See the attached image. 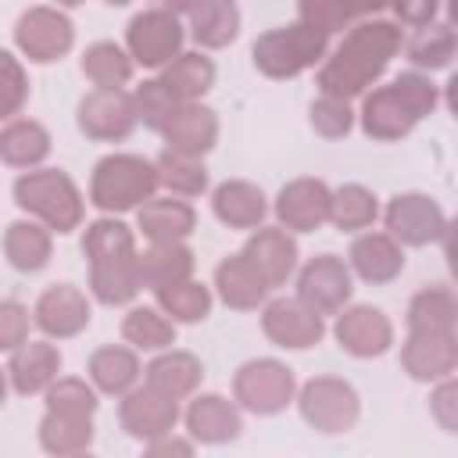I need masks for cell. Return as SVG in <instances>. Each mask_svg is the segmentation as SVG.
I'll return each mask as SVG.
<instances>
[{"instance_id": "6da1fadb", "label": "cell", "mask_w": 458, "mask_h": 458, "mask_svg": "<svg viewBox=\"0 0 458 458\" xmlns=\"http://www.w3.org/2000/svg\"><path fill=\"white\" fill-rule=\"evenodd\" d=\"M397 50H401V29L394 21L361 18L351 25V32L333 50V57H326V64L318 68V89L340 100L361 97L386 72Z\"/></svg>"}, {"instance_id": "7a4b0ae2", "label": "cell", "mask_w": 458, "mask_h": 458, "mask_svg": "<svg viewBox=\"0 0 458 458\" xmlns=\"http://www.w3.org/2000/svg\"><path fill=\"white\" fill-rule=\"evenodd\" d=\"M82 254L89 261V290L100 304H129L140 293V250L125 222L97 218L86 229Z\"/></svg>"}, {"instance_id": "3957f363", "label": "cell", "mask_w": 458, "mask_h": 458, "mask_svg": "<svg viewBox=\"0 0 458 458\" xmlns=\"http://www.w3.org/2000/svg\"><path fill=\"white\" fill-rule=\"evenodd\" d=\"M437 107V86L422 72H401L390 86H379L361 104V129L372 140H401L408 136L429 111Z\"/></svg>"}, {"instance_id": "277c9868", "label": "cell", "mask_w": 458, "mask_h": 458, "mask_svg": "<svg viewBox=\"0 0 458 458\" xmlns=\"http://www.w3.org/2000/svg\"><path fill=\"white\" fill-rule=\"evenodd\" d=\"M14 204L54 233H72L82 222V193L61 168H39L18 175Z\"/></svg>"}, {"instance_id": "5b68a950", "label": "cell", "mask_w": 458, "mask_h": 458, "mask_svg": "<svg viewBox=\"0 0 458 458\" xmlns=\"http://www.w3.org/2000/svg\"><path fill=\"white\" fill-rule=\"evenodd\" d=\"M329 36L308 21H290L283 29H272L265 36L254 39V68L268 79H293L301 72H308L311 64H318L326 57Z\"/></svg>"}, {"instance_id": "8992f818", "label": "cell", "mask_w": 458, "mask_h": 458, "mask_svg": "<svg viewBox=\"0 0 458 458\" xmlns=\"http://www.w3.org/2000/svg\"><path fill=\"white\" fill-rule=\"evenodd\" d=\"M154 190H157V168L140 154H107L97 161L89 179V200L107 215L140 208L143 200L154 197Z\"/></svg>"}, {"instance_id": "52a82bcc", "label": "cell", "mask_w": 458, "mask_h": 458, "mask_svg": "<svg viewBox=\"0 0 458 458\" xmlns=\"http://www.w3.org/2000/svg\"><path fill=\"white\" fill-rule=\"evenodd\" d=\"M293 390H297L293 372L283 361H276V358L247 361L236 372V379H233L236 404L247 408V411H254V415H276V411H283L293 401Z\"/></svg>"}, {"instance_id": "ba28073f", "label": "cell", "mask_w": 458, "mask_h": 458, "mask_svg": "<svg viewBox=\"0 0 458 458\" xmlns=\"http://www.w3.org/2000/svg\"><path fill=\"white\" fill-rule=\"evenodd\" d=\"M301 415L308 426H315L318 433H347L358 422V394L351 383L336 379V376H315L311 383L301 386Z\"/></svg>"}, {"instance_id": "9c48e42d", "label": "cell", "mask_w": 458, "mask_h": 458, "mask_svg": "<svg viewBox=\"0 0 458 458\" xmlns=\"http://www.w3.org/2000/svg\"><path fill=\"white\" fill-rule=\"evenodd\" d=\"M14 43L29 61L50 64L72 50L75 29H72L68 14H61L57 7H29L14 25Z\"/></svg>"}, {"instance_id": "30bf717a", "label": "cell", "mask_w": 458, "mask_h": 458, "mask_svg": "<svg viewBox=\"0 0 458 458\" xmlns=\"http://www.w3.org/2000/svg\"><path fill=\"white\" fill-rule=\"evenodd\" d=\"M125 43H129V57L136 64L161 68L182 50V25H179V18L172 11L150 7V11H143V14H136L129 21Z\"/></svg>"}, {"instance_id": "8fae6325", "label": "cell", "mask_w": 458, "mask_h": 458, "mask_svg": "<svg viewBox=\"0 0 458 458\" xmlns=\"http://www.w3.org/2000/svg\"><path fill=\"white\" fill-rule=\"evenodd\" d=\"M386 233L404 247H426L447 233L444 208L426 193H397L386 204Z\"/></svg>"}, {"instance_id": "7c38bea8", "label": "cell", "mask_w": 458, "mask_h": 458, "mask_svg": "<svg viewBox=\"0 0 458 458\" xmlns=\"http://www.w3.org/2000/svg\"><path fill=\"white\" fill-rule=\"evenodd\" d=\"M351 268L336 258V254H318V258H311L304 268H301V276H297V297L311 308V311H318L322 318L326 315H336L347 301H351Z\"/></svg>"}, {"instance_id": "4fadbf2b", "label": "cell", "mask_w": 458, "mask_h": 458, "mask_svg": "<svg viewBox=\"0 0 458 458\" xmlns=\"http://www.w3.org/2000/svg\"><path fill=\"white\" fill-rule=\"evenodd\" d=\"M79 129L89 140H100V143L125 140L136 129L132 93H125V89H93V93H86L82 104H79Z\"/></svg>"}, {"instance_id": "5bb4252c", "label": "cell", "mask_w": 458, "mask_h": 458, "mask_svg": "<svg viewBox=\"0 0 458 458\" xmlns=\"http://www.w3.org/2000/svg\"><path fill=\"white\" fill-rule=\"evenodd\" d=\"M261 329L272 344L279 347H290V351H304V347H315L326 333L322 326V315L311 311L301 297H279L272 304H265V315H261Z\"/></svg>"}, {"instance_id": "9a60e30c", "label": "cell", "mask_w": 458, "mask_h": 458, "mask_svg": "<svg viewBox=\"0 0 458 458\" xmlns=\"http://www.w3.org/2000/svg\"><path fill=\"white\" fill-rule=\"evenodd\" d=\"M118 419H122V429L136 440H157L165 433L175 429L179 422V404L165 394H157L154 386H140V390H129L122 394V408H118Z\"/></svg>"}, {"instance_id": "2e32d148", "label": "cell", "mask_w": 458, "mask_h": 458, "mask_svg": "<svg viewBox=\"0 0 458 458\" xmlns=\"http://www.w3.org/2000/svg\"><path fill=\"white\" fill-rule=\"evenodd\" d=\"M329 200L333 190L322 179H293L276 197V218L283 229L315 233L322 222H329Z\"/></svg>"}, {"instance_id": "e0dca14e", "label": "cell", "mask_w": 458, "mask_h": 458, "mask_svg": "<svg viewBox=\"0 0 458 458\" xmlns=\"http://www.w3.org/2000/svg\"><path fill=\"white\" fill-rule=\"evenodd\" d=\"M340 318H336V340H340V347L347 351V354H354V358H376V354H383L390 344H394V326H390V318L379 311V308H372V304H354V308H340L336 311Z\"/></svg>"}, {"instance_id": "ac0fdd59", "label": "cell", "mask_w": 458, "mask_h": 458, "mask_svg": "<svg viewBox=\"0 0 458 458\" xmlns=\"http://www.w3.org/2000/svg\"><path fill=\"white\" fill-rule=\"evenodd\" d=\"M401 365L411 379H444L458 365V344L454 333H437V329H415L408 333L401 347Z\"/></svg>"}, {"instance_id": "d6986e66", "label": "cell", "mask_w": 458, "mask_h": 458, "mask_svg": "<svg viewBox=\"0 0 458 458\" xmlns=\"http://www.w3.org/2000/svg\"><path fill=\"white\" fill-rule=\"evenodd\" d=\"M32 315H36V326L47 336L68 340V336H79L89 326V301H86V293L79 286L57 283V286H50V290L39 293Z\"/></svg>"}, {"instance_id": "ffe728a7", "label": "cell", "mask_w": 458, "mask_h": 458, "mask_svg": "<svg viewBox=\"0 0 458 458\" xmlns=\"http://www.w3.org/2000/svg\"><path fill=\"white\" fill-rule=\"evenodd\" d=\"M247 261L261 272V279L272 286H283L290 279V272L297 268V243L290 236V229H261L243 243Z\"/></svg>"}, {"instance_id": "44dd1931", "label": "cell", "mask_w": 458, "mask_h": 458, "mask_svg": "<svg viewBox=\"0 0 458 458\" xmlns=\"http://www.w3.org/2000/svg\"><path fill=\"white\" fill-rule=\"evenodd\" d=\"M61 372V351L47 340H25L11 351L7 379L18 394H43Z\"/></svg>"}, {"instance_id": "7402d4cb", "label": "cell", "mask_w": 458, "mask_h": 458, "mask_svg": "<svg viewBox=\"0 0 458 458\" xmlns=\"http://www.w3.org/2000/svg\"><path fill=\"white\" fill-rule=\"evenodd\" d=\"M186 429L200 444H229L240 437V408L218 394H200L186 408Z\"/></svg>"}, {"instance_id": "603a6c76", "label": "cell", "mask_w": 458, "mask_h": 458, "mask_svg": "<svg viewBox=\"0 0 458 458\" xmlns=\"http://www.w3.org/2000/svg\"><path fill=\"white\" fill-rule=\"evenodd\" d=\"M165 140L172 150H182V154H208L218 140V118L211 107L197 104V100H186L175 107V114L165 122Z\"/></svg>"}, {"instance_id": "cb8c5ba5", "label": "cell", "mask_w": 458, "mask_h": 458, "mask_svg": "<svg viewBox=\"0 0 458 458\" xmlns=\"http://www.w3.org/2000/svg\"><path fill=\"white\" fill-rule=\"evenodd\" d=\"M351 268L372 286L394 283L401 276V268H404L401 243L390 233H365V236H358L351 243Z\"/></svg>"}, {"instance_id": "d4e9b609", "label": "cell", "mask_w": 458, "mask_h": 458, "mask_svg": "<svg viewBox=\"0 0 458 458\" xmlns=\"http://www.w3.org/2000/svg\"><path fill=\"white\" fill-rule=\"evenodd\" d=\"M215 286H218V297H222L229 308H236V311L258 308V304L265 301V293H268V283H265L261 272L247 261L243 250L233 254V258H225V261L215 268Z\"/></svg>"}, {"instance_id": "484cf974", "label": "cell", "mask_w": 458, "mask_h": 458, "mask_svg": "<svg viewBox=\"0 0 458 458\" xmlns=\"http://www.w3.org/2000/svg\"><path fill=\"white\" fill-rule=\"evenodd\" d=\"M211 208H215L218 222H225L229 229H258L265 211H268L265 193L254 182H243V179L222 182L211 197Z\"/></svg>"}, {"instance_id": "4316f807", "label": "cell", "mask_w": 458, "mask_h": 458, "mask_svg": "<svg viewBox=\"0 0 458 458\" xmlns=\"http://www.w3.org/2000/svg\"><path fill=\"white\" fill-rule=\"evenodd\" d=\"M136 225L143 229V236L150 243L157 240H186L197 225V211L186 200H172V197H150L140 204Z\"/></svg>"}, {"instance_id": "83f0119b", "label": "cell", "mask_w": 458, "mask_h": 458, "mask_svg": "<svg viewBox=\"0 0 458 458\" xmlns=\"http://www.w3.org/2000/svg\"><path fill=\"white\" fill-rule=\"evenodd\" d=\"M193 272V250L182 240H157L140 254V286L161 290L168 283L190 279Z\"/></svg>"}, {"instance_id": "f1b7e54d", "label": "cell", "mask_w": 458, "mask_h": 458, "mask_svg": "<svg viewBox=\"0 0 458 458\" xmlns=\"http://www.w3.org/2000/svg\"><path fill=\"white\" fill-rule=\"evenodd\" d=\"M186 14H190V36L208 50L229 47L236 39V32H240L236 0H197Z\"/></svg>"}, {"instance_id": "f546056e", "label": "cell", "mask_w": 458, "mask_h": 458, "mask_svg": "<svg viewBox=\"0 0 458 458\" xmlns=\"http://www.w3.org/2000/svg\"><path fill=\"white\" fill-rule=\"evenodd\" d=\"M143 372H147V386H154L157 394H165L172 401L193 394L197 383H200V376H204L200 361L193 354H186V351H168V354L154 358Z\"/></svg>"}, {"instance_id": "4dcf8cb0", "label": "cell", "mask_w": 458, "mask_h": 458, "mask_svg": "<svg viewBox=\"0 0 458 458\" xmlns=\"http://www.w3.org/2000/svg\"><path fill=\"white\" fill-rule=\"evenodd\" d=\"M140 358L129 351V347H100L93 351L89 358V379L100 394H111V397H122L136 386L140 379Z\"/></svg>"}, {"instance_id": "1f68e13d", "label": "cell", "mask_w": 458, "mask_h": 458, "mask_svg": "<svg viewBox=\"0 0 458 458\" xmlns=\"http://www.w3.org/2000/svg\"><path fill=\"white\" fill-rule=\"evenodd\" d=\"M47 154H50V132L32 118H18L0 132V161L11 168H36Z\"/></svg>"}, {"instance_id": "d6a6232c", "label": "cell", "mask_w": 458, "mask_h": 458, "mask_svg": "<svg viewBox=\"0 0 458 458\" xmlns=\"http://www.w3.org/2000/svg\"><path fill=\"white\" fill-rule=\"evenodd\" d=\"M4 254L18 272H39L50 261V229L43 222H11L4 233Z\"/></svg>"}, {"instance_id": "836d02e7", "label": "cell", "mask_w": 458, "mask_h": 458, "mask_svg": "<svg viewBox=\"0 0 458 458\" xmlns=\"http://www.w3.org/2000/svg\"><path fill=\"white\" fill-rule=\"evenodd\" d=\"M386 4L390 0H301L297 11H301V21L322 29L329 36V32L347 29L351 21H361L376 11H383Z\"/></svg>"}, {"instance_id": "e575fe53", "label": "cell", "mask_w": 458, "mask_h": 458, "mask_svg": "<svg viewBox=\"0 0 458 458\" xmlns=\"http://www.w3.org/2000/svg\"><path fill=\"white\" fill-rule=\"evenodd\" d=\"M39 444L50 454H79L93 444V415L47 411L39 422Z\"/></svg>"}, {"instance_id": "d590c367", "label": "cell", "mask_w": 458, "mask_h": 458, "mask_svg": "<svg viewBox=\"0 0 458 458\" xmlns=\"http://www.w3.org/2000/svg\"><path fill=\"white\" fill-rule=\"evenodd\" d=\"M82 75L97 89H122L132 79V57L118 43L100 39V43L86 47V54H82Z\"/></svg>"}, {"instance_id": "8d00e7d4", "label": "cell", "mask_w": 458, "mask_h": 458, "mask_svg": "<svg viewBox=\"0 0 458 458\" xmlns=\"http://www.w3.org/2000/svg\"><path fill=\"white\" fill-rule=\"evenodd\" d=\"M161 82L186 104V100L204 97V93L215 86V64H211V57H204L200 50H197V54H175V57L165 64Z\"/></svg>"}, {"instance_id": "74e56055", "label": "cell", "mask_w": 458, "mask_h": 458, "mask_svg": "<svg viewBox=\"0 0 458 458\" xmlns=\"http://www.w3.org/2000/svg\"><path fill=\"white\" fill-rule=\"evenodd\" d=\"M154 168H157V186H168L179 197H200L208 190V168L197 154L165 147L161 157L154 161Z\"/></svg>"}, {"instance_id": "f35d334b", "label": "cell", "mask_w": 458, "mask_h": 458, "mask_svg": "<svg viewBox=\"0 0 458 458\" xmlns=\"http://www.w3.org/2000/svg\"><path fill=\"white\" fill-rule=\"evenodd\" d=\"M454 318H458V304L447 286H426L408 304V333H415V329L454 333Z\"/></svg>"}, {"instance_id": "ab89813d", "label": "cell", "mask_w": 458, "mask_h": 458, "mask_svg": "<svg viewBox=\"0 0 458 458\" xmlns=\"http://www.w3.org/2000/svg\"><path fill=\"white\" fill-rule=\"evenodd\" d=\"M379 215V204L372 197V190L351 182V186H340L329 200V222L340 229V233H358V229H369Z\"/></svg>"}, {"instance_id": "60d3db41", "label": "cell", "mask_w": 458, "mask_h": 458, "mask_svg": "<svg viewBox=\"0 0 458 458\" xmlns=\"http://www.w3.org/2000/svg\"><path fill=\"white\" fill-rule=\"evenodd\" d=\"M154 293H157V308L172 315V322H200L211 311V290L197 279H179Z\"/></svg>"}, {"instance_id": "b9f144b4", "label": "cell", "mask_w": 458, "mask_h": 458, "mask_svg": "<svg viewBox=\"0 0 458 458\" xmlns=\"http://www.w3.org/2000/svg\"><path fill=\"white\" fill-rule=\"evenodd\" d=\"M454 57V29L451 21H429V25H419V32L408 39V61L415 68H447Z\"/></svg>"}, {"instance_id": "7bdbcfd3", "label": "cell", "mask_w": 458, "mask_h": 458, "mask_svg": "<svg viewBox=\"0 0 458 458\" xmlns=\"http://www.w3.org/2000/svg\"><path fill=\"white\" fill-rule=\"evenodd\" d=\"M122 336L140 351H161L175 340V322L154 308H132L122 322Z\"/></svg>"}, {"instance_id": "ee69618b", "label": "cell", "mask_w": 458, "mask_h": 458, "mask_svg": "<svg viewBox=\"0 0 458 458\" xmlns=\"http://www.w3.org/2000/svg\"><path fill=\"white\" fill-rule=\"evenodd\" d=\"M182 100L161 82V79H147L136 93H132V107H136V122H143L147 129H154V132H161L165 129V122L175 114V107H179Z\"/></svg>"}, {"instance_id": "f6af8a7d", "label": "cell", "mask_w": 458, "mask_h": 458, "mask_svg": "<svg viewBox=\"0 0 458 458\" xmlns=\"http://www.w3.org/2000/svg\"><path fill=\"white\" fill-rule=\"evenodd\" d=\"M47 411H68V415H93L97 411V394L86 386V379L64 376L47 386Z\"/></svg>"}, {"instance_id": "bcb514c9", "label": "cell", "mask_w": 458, "mask_h": 458, "mask_svg": "<svg viewBox=\"0 0 458 458\" xmlns=\"http://www.w3.org/2000/svg\"><path fill=\"white\" fill-rule=\"evenodd\" d=\"M29 100V75L11 50H0V122L14 118Z\"/></svg>"}, {"instance_id": "7dc6e473", "label": "cell", "mask_w": 458, "mask_h": 458, "mask_svg": "<svg viewBox=\"0 0 458 458\" xmlns=\"http://www.w3.org/2000/svg\"><path fill=\"white\" fill-rule=\"evenodd\" d=\"M351 125H354V111H351L347 100H340V97H326V93H322V97L311 104V129H315L318 136H326V140H340V136L351 132Z\"/></svg>"}, {"instance_id": "c3c4849f", "label": "cell", "mask_w": 458, "mask_h": 458, "mask_svg": "<svg viewBox=\"0 0 458 458\" xmlns=\"http://www.w3.org/2000/svg\"><path fill=\"white\" fill-rule=\"evenodd\" d=\"M29 340V308L18 301H0V351H14Z\"/></svg>"}, {"instance_id": "681fc988", "label": "cell", "mask_w": 458, "mask_h": 458, "mask_svg": "<svg viewBox=\"0 0 458 458\" xmlns=\"http://www.w3.org/2000/svg\"><path fill=\"white\" fill-rule=\"evenodd\" d=\"M458 386L451 383V376H444V383L437 386V394H433V401H429V408H433V415H437V422L447 429V433H454L458 429Z\"/></svg>"}, {"instance_id": "f907efd6", "label": "cell", "mask_w": 458, "mask_h": 458, "mask_svg": "<svg viewBox=\"0 0 458 458\" xmlns=\"http://www.w3.org/2000/svg\"><path fill=\"white\" fill-rule=\"evenodd\" d=\"M386 7H394V14H397V21H404V25H429L433 18H437V11H440V0H390Z\"/></svg>"}, {"instance_id": "816d5d0a", "label": "cell", "mask_w": 458, "mask_h": 458, "mask_svg": "<svg viewBox=\"0 0 458 458\" xmlns=\"http://www.w3.org/2000/svg\"><path fill=\"white\" fill-rule=\"evenodd\" d=\"M147 451H150V454H190V451H193V444H190V440H175V437L168 440V433H165V437L150 440V444H147Z\"/></svg>"}, {"instance_id": "f5cc1de1", "label": "cell", "mask_w": 458, "mask_h": 458, "mask_svg": "<svg viewBox=\"0 0 458 458\" xmlns=\"http://www.w3.org/2000/svg\"><path fill=\"white\" fill-rule=\"evenodd\" d=\"M197 0H165V11H172V14H182V11H190Z\"/></svg>"}, {"instance_id": "db71d44e", "label": "cell", "mask_w": 458, "mask_h": 458, "mask_svg": "<svg viewBox=\"0 0 458 458\" xmlns=\"http://www.w3.org/2000/svg\"><path fill=\"white\" fill-rule=\"evenodd\" d=\"M4 397H7V372L0 369V404H4Z\"/></svg>"}, {"instance_id": "11a10c76", "label": "cell", "mask_w": 458, "mask_h": 458, "mask_svg": "<svg viewBox=\"0 0 458 458\" xmlns=\"http://www.w3.org/2000/svg\"><path fill=\"white\" fill-rule=\"evenodd\" d=\"M57 4H64V7H75V4H82V0H57Z\"/></svg>"}, {"instance_id": "9f6ffc18", "label": "cell", "mask_w": 458, "mask_h": 458, "mask_svg": "<svg viewBox=\"0 0 458 458\" xmlns=\"http://www.w3.org/2000/svg\"><path fill=\"white\" fill-rule=\"evenodd\" d=\"M107 4H111V7H122V4H129V0H107Z\"/></svg>"}]
</instances>
